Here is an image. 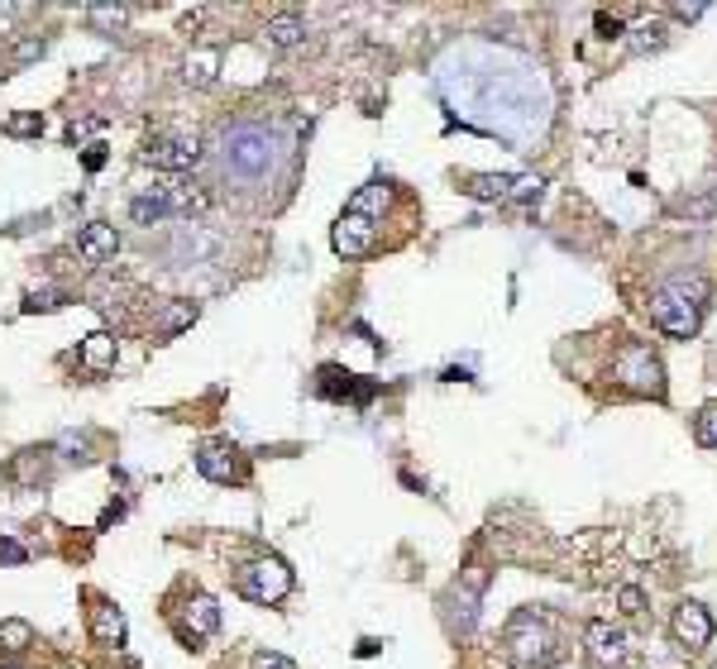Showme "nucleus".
Instances as JSON below:
<instances>
[{
    "instance_id": "1",
    "label": "nucleus",
    "mask_w": 717,
    "mask_h": 669,
    "mask_svg": "<svg viewBox=\"0 0 717 669\" xmlns=\"http://www.w3.org/2000/svg\"><path fill=\"white\" fill-rule=\"evenodd\" d=\"M708 297H713L708 278H674L670 287H660L651 297V321L660 325L665 335H694Z\"/></svg>"
},
{
    "instance_id": "2",
    "label": "nucleus",
    "mask_w": 717,
    "mask_h": 669,
    "mask_svg": "<svg viewBox=\"0 0 717 669\" xmlns=\"http://www.w3.org/2000/svg\"><path fill=\"white\" fill-rule=\"evenodd\" d=\"M507 660L517 669H545L555 660V636L536 612H517L507 626Z\"/></svg>"
},
{
    "instance_id": "3",
    "label": "nucleus",
    "mask_w": 717,
    "mask_h": 669,
    "mask_svg": "<svg viewBox=\"0 0 717 669\" xmlns=\"http://www.w3.org/2000/svg\"><path fill=\"white\" fill-rule=\"evenodd\" d=\"M235 588H239V598H249V603H259V607H273L292 593V569H287L278 555H263V560L239 569Z\"/></svg>"
},
{
    "instance_id": "4",
    "label": "nucleus",
    "mask_w": 717,
    "mask_h": 669,
    "mask_svg": "<svg viewBox=\"0 0 717 669\" xmlns=\"http://www.w3.org/2000/svg\"><path fill=\"white\" fill-rule=\"evenodd\" d=\"M612 378L636 397H665V368L651 354V345H627L612 364Z\"/></svg>"
},
{
    "instance_id": "5",
    "label": "nucleus",
    "mask_w": 717,
    "mask_h": 669,
    "mask_svg": "<svg viewBox=\"0 0 717 669\" xmlns=\"http://www.w3.org/2000/svg\"><path fill=\"white\" fill-rule=\"evenodd\" d=\"M220 158H225V168H230V173L259 177L263 168H268V158H273V139H268V130L239 125V130L225 134V149H220Z\"/></svg>"
},
{
    "instance_id": "6",
    "label": "nucleus",
    "mask_w": 717,
    "mask_h": 669,
    "mask_svg": "<svg viewBox=\"0 0 717 669\" xmlns=\"http://www.w3.org/2000/svg\"><path fill=\"white\" fill-rule=\"evenodd\" d=\"M139 163L163 168V173H192L196 163H201V139L196 134H158V139L144 144Z\"/></svg>"
},
{
    "instance_id": "7",
    "label": "nucleus",
    "mask_w": 717,
    "mask_h": 669,
    "mask_svg": "<svg viewBox=\"0 0 717 669\" xmlns=\"http://www.w3.org/2000/svg\"><path fill=\"white\" fill-rule=\"evenodd\" d=\"M196 469H201V478H211V483H244V478H249V459H244V450L230 445V440H211V445L196 450Z\"/></svg>"
},
{
    "instance_id": "8",
    "label": "nucleus",
    "mask_w": 717,
    "mask_h": 669,
    "mask_svg": "<svg viewBox=\"0 0 717 669\" xmlns=\"http://www.w3.org/2000/svg\"><path fill=\"white\" fill-rule=\"evenodd\" d=\"M330 244H335V254H340V259H364V254H373V244H378L373 220L345 211V216L335 220V230H330Z\"/></svg>"
},
{
    "instance_id": "9",
    "label": "nucleus",
    "mask_w": 717,
    "mask_h": 669,
    "mask_svg": "<svg viewBox=\"0 0 717 669\" xmlns=\"http://www.w3.org/2000/svg\"><path fill=\"white\" fill-rule=\"evenodd\" d=\"M584 641H588V655H593V665H622L627 660V631L612 622H588L584 626Z\"/></svg>"
},
{
    "instance_id": "10",
    "label": "nucleus",
    "mask_w": 717,
    "mask_h": 669,
    "mask_svg": "<svg viewBox=\"0 0 717 669\" xmlns=\"http://www.w3.org/2000/svg\"><path fill=\"white\" fill-rule=\"evenodd\" d=\"M77 254H82V263H91V268L110 263L115 254H120V230L106 225V220H91L87 230L77 235Z\"/></svg>"
},
{
    "instance_id": "11",
    "label": "nucleus",
    "mask_w": 717,
    "mask_h": 669,
    "mask_svg": "<svg viewBox=\"0 0 717 669\" xmlns=\"http://www.w3.org/2000/svg\"><path fill=\"white\" fill-rule=\"evenodd\" d=\"M125 636H130V626H125V612L115 603H106V598H96L91 603V641L106 650H120L125 646Z\"/></svg>"
},
{
    "instance_id": "12",
    "label": "nucleus",
    "mask_w": 717,
    "mask_h": 669,
    "mask_svg": "<svg viewBox=\"0 0 717 669\" xmlns=\"http://www.w3.org/2000/svg\"><path fill=\"white\" fill-rule=\"evenodd\" d=\"M674 636H679L689 650L708 646V641H713V617H708V607H698V603L674 607Z\"/></svg>"
},
{
    "instance_id": "13",
    "label": "nucleus",
    "mask_w": 717,
    "mask_h": 669,
    "mask_svg": "<svg viewBox=\"0 0 717 669\" xmlns=\"http://www.w3.org/2000/svg\"><path fill=\"white\" fill-rule=\"evenodd\" d=\"M220 77V48H192L187 63H182V82L192 87H211Z\"/></svg>"
},
{
    "instance_id": "14",
    "label": "nucleus",
    "mask_w": 717,
    "mask_h": 669,
    "mask_svg": "<svg viewBox=\"0 0 717 669\" xmlns=\"http://www.w3.org/2000/svg\"><path fill=\"white\" fill-rule=\"evenodd\" d=\"M321 392L326 397H335V402H369L373 397V383H354L349 373H340V368H321Z\"/></svg>"
},
{
    "instance_id": "15",
    "label": "nucleus",
    "mask_w": 717,
    "mask_h": 669,
    "mask_svg": "<svg viewBox=\"0 0 717 669\" xmlns=\"http://www.w3.org/2000/svg\"><path fill=\"white\" fill-rule=\"evenodd\" d=\"M216 626H220V607H216V598L196 593L192 603H187V631H192V636H216Z\"/></svg>"
},
{
    "instance_id": "16",
    "label": "nucleus",
    "mask_w": 717,
    "mask_h": 669,
    "mask_svg": "<svg viewBox=\"0 0 717 669\" xmlns=\"http://www.w3.org/2000/svg\"><path fill=\"white\" fill-rule=\"evenodd\" d=\"M168 211H173V196H168V192L134 196V201H130V220H134V225H158V220H168Z\"/></svg>"
},
{
    "instance_id": "17",
    "label": "nucleus",
    "mask_w": 717,
    "mask_h": 669,
    "mask_svg": "<svg viewBox=\"0 0 717 669\" xmlns=\"http://www.w3.org/2000/svg\"><path fill=\"white\" fill-rule=\"evenodd\" d=\"M268 44L273 48H302L306 24L297 20V15H273V20H268Z\"/></svg>"
},
{
    "instance_id": "18",
    "label": "nucleus",
    "mask_w": 717,
    "mask_h": 669,
    "mask_svg": "<svg viewBox=\"0 0 717 669\" xmlns=\"http://www.w3.org/2000/svg\"><path fill=\"white\" fill-rule=\"evenodd\" d=\"M82 364L96 368V373H106V368L115 364V335H110V330L87 335V345H82Z\"/></svg>"
},
{
    "instance_id": "19",
    "label": "nucleus",
    "mask_w": 717,
    "mask_h": 669,
    "mask_svg": "<svg viewBox=\"0 0 717 669\" xmlns=\"http://www.w3.org/2000/svg\"><path fill=\"white\" fill-rule=\"evenodd\" d=\"M464 192L474 201H512V177H493V173H478L464 182Z\"/></svg>"
},
{
    "instance_id": "20",
    "label": "nucleus",
    "mask_w": 717,
    "mask_h": 669,
    "mask_svg": "<svg viewBox=\"0 0 717 669\" xmlns=\"http://www.w3.org/2000/svg\"><path fill=\"white\" fill-rule=\"evenodd\" d=\"M388 201H392L388 182H369V187H359V192H354V201H349V211H354V216H364V220H369L373 211H383Z\"/></svg>"
},
{
    "instance_id": "21",
    "label": "nucleus",
    "mask_w": 717,
    "mask_h": 669,
    "mask_svg": "<svg viewBox=\"0 0 717 669\" xmlns=\"http://www.w3.org/2000/svg\"><path fill=\"white\" fill-rule=\"evenodd\" d=\"M87 20L96 24V29H106V34H115L120 24L130 20V10H125V5H91V10H87Z\"/></svg>"
},
{
    "instance_id": "22",
    "label": "nucleus",
    "mask_w": 717,
    "mask_h": 669,
    "mask_svg": "<svg viewBox=\"0 0 717 669\" xmlns=\"http://www.w3.org/2000/svg\"><path fill=\"white\" fill-rule=\"evenodd\" d=\"M29 641H34L29 622H0V650H24Z\"/></svg>"
},
{
    "instance_id": "23",
    "label": "nucleus",
    "mask_w": 717,
    "mask_h": 669,
    "mask_svg": "<svg viewBox=\"0 0 717 669\" xmlns=\"http://www.w3.org/2000/svg\"><path fill=\"white\" fill-rule=\"evenodd\" d=\"M44 130V115L39 110H24V115H10L5 120V134H15V139H29V134Z\"/></svg>"
},
{
    "instance_id": "24",
    "label": "nucleus",
    "mask_w": 717,
    "mask_h": 669,
    "mask_svg": "<svg viewBox=\"0 0 717 669\" xmlns=\"http://www.w3.org/2000/svg\"><path fill=\"white\" fill-rule=\"evenodd\" d=\"M196 321V306L192 302H177L168 316H163V325H158V335H177V330H187V325Z\"/></svg>"
},
{
    "instance_id": "25",
    "label": "nucleus",
    "mask_w": 717,
    "mask_h": 669,
    "mask_svg": "<svg viewBox=\"0 0 717 669\" xmlns=\"http://www.w3.org/2000/svg\"><path fill=\"white\" fill-rule=\"evenodd\" d=\"M694 431H698V445H708V450H717V402H713V407H703V411H698Z\"/></svg>"
},
{
    "instance_id": "26",
    "label": "nucleus",
    "mask_w": 717,
    "mask_h": 669,
    "mask_svg": "<svg viewBox=\"0 0 717 669\" xmlns=\"http://www.w3.org/2000/svg\"><path fill=\"white\" fill-rule=\"evenodd\" d=\"M58 306H63V292H53V287H44V292L34 287V292L24 297V311H29V316H34V311H58Z\"/></svg>"
},
{
    "instance_id": "27",
    "label": "nucleus",
    "mask_w": 717,
    "mask_h": 669,
    "mask_svg": "<svg viewBox=\"0 0 717 669\" xmlns=\"http://www.w3.org/2000/svg\"><path fill=\"white\" fill-rule=\"evenodd\" d=\"M541 177H512V201H536L541 196Z\"/></svg>"
},
{
    "instance_id": "28",
    "label": "nucleus",
    "mask_w": 717,
    "mask_h": 669,
    "mask_svg": "<svg viewBox=\"0 0 717 669\" xmlns=\"http://www.w3.org/2000/svg\"><path fill=\"white\" fill-rule=\"evenodd\" d=\"M24 560H29V550H24L20 540L0 536V564H24Z\"/></svg>"
},
{
    "instance_id": "29",
    "label": "nucleus",
    "mask_w": 717,
    "mask_h": 669,
    "mask_svg": "<svg viewBox=\"0 0 717 669\" xmlns=\"http://www.w3.org/2000/svg\"><path fill=\"white\" fill-rule=\"evenodd\" d=\"M96 130H101L96 120H72V125H67V144H82V139H87V134H96Z\"/></svg>"
},
{
    "instance_id": "30",
    "label": "nucleus",
    "mask_w": 717,
    "mask_h": 669,
    "mask_svg": "<svg viewBox=\"0 0 717 669\" xmlns=\"http://www.w3.org/2000/svg\"><path fill=\"white\" fill-rule=\"evenodd\" d=\"M254 669H297V665L283 660V655H268V650H263V655H254Z\"/></svg>"
},
{
    "instance_id": "31",
    "label": "nucleus",
    "mask_w": 717,
    "mask_h": 669,
    "mask_svg": "<svg viewBox=\"0 0 717 669\" xmlns=\"http://www.w3.org/2000/svg\"><path fill=\"white\" fill-rule=\"evenodd\" d=\"M641 607H646V598H641V588H622V612H631V617H636Z\"/></svg>"
},
{
    "instance_id": "32",
    "label": "nucleus",
    "mask_w": 717,
    "mask_h": 669,
    "mask_svg": "<svg viewBox=\"0 0 717 669\" xmlns=\"http://www.w3.org/2000/svg\"><path fill=\"white\" fill-rule=\"evenodd\" d=\"M82 163H87L91 173H96V168L106 163V144H87V153H82Z\"/></svg>"
},
{
    "instance_id": "33",
    "label": "nucleus",
    "mask_w": 717,
    "mask_h": 669,
    "mask_svg": "<svg viewBox=\"0 0 717 669\" xmlns=\"http://www.w3.org/2000/svg\"><path fill=\"white\" fill-rule=\"evenodd\" d=\"M674 15H679V20H698V15H703V5H674Z\"/></svg>"
},
{
    "instance_id": "34",
    "label": "nucleus",
    "mask_w": 717,
    "mask_h": 669,
    "mask_svg": "<svg viewBox=\"0 0 717 669\" xmlns=\"http://www.w3.org/2000/svg\"><path fill=\"white\" fill-rule=\"evenodd\" d=\"M10 669H24V665H10Z\"/></svg>"
}]
</instances>
